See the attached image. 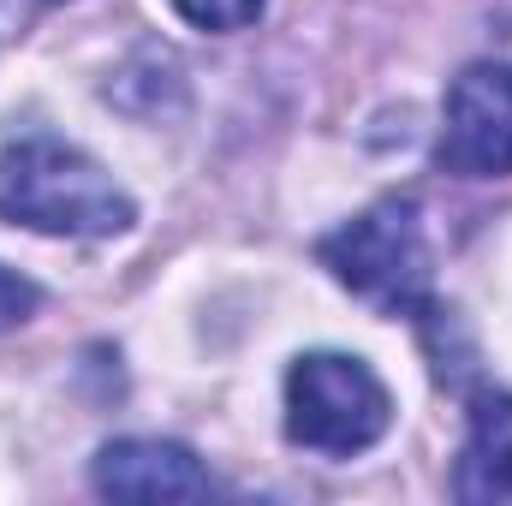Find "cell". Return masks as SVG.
<instances>
[{"label":"cell","mask_w":512,"mask_h":506,"mask_svg":"<svg viewBox=\"0 0 512 506\" xmlns=\"http://www.w3.org/2000/svg\"><path fill=\"white\" fill-rule=\"evenodd\" d=\"M0 215L60 239H114L137 221L114 173L60 137H18L0 155Z\"/></svg>","instance_id":"6da1fadb"},{"label":"cell","mask_w":512,"mask_h":506,"mask_svg":"<svg viewBox=\"0 0 512 506\" xmlns=\"http://www.w3.org/2000/svg\"><path fill=\"white\" fill-rule=\"evenodd\" d=\"M316 256L334 268L340 286H352L358 298H370L387 316H435V304H429V239H423L411 197H382L352 227L328 233L316 245Z\"/></svg>","instance_id":"7a4b0ae2"},{"label":"cell","mask_w":512,"mask_h":506,"mask_svg":"<svg viewBox=\"0 0 512 506\" xmlns=\"http://www.w3.org/2000/svg\"><path fill=\"white\" fill-rule=\"evenodd\" d=\"M393 423V399L364 358L304 352L286 370V435L310 453H364Z\"/></svg>","instance_id":"3957f363"},{"label":"cell","mask_w":512,"mask_h":506,"mask_svg":"<svg viewBox=\"0 0 512 506\" xmlns=\"http://www.w3.org/2000/svg\"><path fill=\"white\" fill-rule=\"evenodd\" d=\"M441 167L459 179H507L512 173V66H465L447 90Z\"/></svg>","instance_id":"277c9868"},{"label":"cell","mask_w":512,"mask_h":506,"mask_svg":"<svg viewBox=\"0 0 512 506\" xmlns=\"http://www.w3.org/2000/svg\"><path fill=\"white\" fill-rule=\"evenodd\" d=\"M96 489L114 501H203L209 471L179 441H114L96 453Z\"/></svg>","instance_id":"5b68a950"},{"label":"cell","mask_w":512,"mask_h":506,"mask_svg":"<svg viewBox=\"0 0 512 506\" xmlns=\"http://www.w3.org/2000/svg\"><path fill=\"white\" fill-rule=\"evenodd\" d=\"M459 501H512V393H483L453 477Z\"/></svg>","instance_id":"8992f818"},{"label":"cell","mask_w":512,"mask_h":506,"mask_svg":"<svg viewBox=\"0 0 512 506\" xmlns=\"http://www.w3.org/2000/svg\"><path fill=\"white\" fill-rule=\"evenodd\" d=\"M173 6L197 30H245L262 18V0H173Z\"/></svg>","instance_id":"52a82bcc"},{"label":"cell","mask_w":512,"mask_h":506,"mask_svg":"<svg viewBox=\"0 0 512 506\" xmlns=\"http://www.w3.org/2000/svg\"><path fill=\"white\" fill-rule=\"evenodd\" d=\"M30 310H36V286H30L24 274L0 268V334H6V328H18Z\"/></svg>","instance_id":"ba28073f"}]
</instances>
